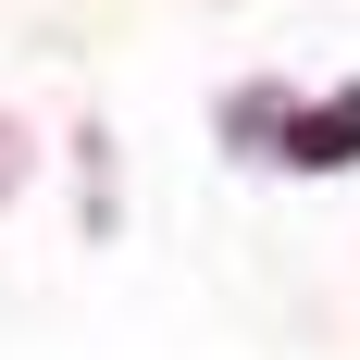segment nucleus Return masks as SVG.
<instances>
[{
    "label": "nucleus",
    "mask_w": 360,
    "mask_h": 360,
    "mask_svg": "<svg viewBox=\"0 0 360 360\" xmlns=\"http://www.w3.org/2000/svg\"><path fill=\"white\" fill-rule=\"evenodd\" d=\"M224 124L236 137H274L261 162H298V174H348L360 162V87H335V100H236Z\"/></svg>",
    "instance_id": "1"
},
{
    "label": "nucleus",
    "mask_w": 360,
    "mask_h": 360,
    "mask_svg": "<svg viewBox=\"0 0 360 360\" xmlns=\"http://www.w3.org/2000/svg\"><path fill=\"white\" fill-rule=\"evenodd\" d=\"M13 174H25V137H13V124H0V199H13Z\"/></svg>",
    "instance_id": "2"
}]
</instances>
